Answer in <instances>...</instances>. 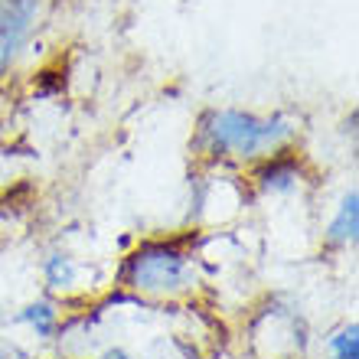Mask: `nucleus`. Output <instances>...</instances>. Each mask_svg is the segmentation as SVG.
Here are the masks:
<instances>
[{
	"instance_id": "1",
	"label": "nucleus",
	"mask_w": 359,
	"mask_h": 359,
	"mask_svg": "<svg viewBox=\"0 0 359 359\" xmlns=\"http://www.w3.org/2000/svg\"><path fill=\"white\" fill-rule=\"evenodd\" d=\"M297 131V121L284 111L255 114L242 108H209L199 114L193 151L209 167H252L294 147Z\"/></svg>"
},
{
	"instance_id": "2",
	"label": "nucleus",
	"mask_w": 359,
	"mask_h": 359,
	"mask_svg": "<svg viewBox=\"0 0 359 359\" xmlns=\"http://www.w3.org/2000/svg\"><path fill=\"white\" fill-rule=\"evenodd\" d=\"M203 284V262L193 238H141L118 265V287L134 301H187Z\"/></svg>"
},
{
	"instance_id": "3",
	"label": "nucleus",
	"mask_w": 359,
	"mask_h": 359,
	"mask_svg": "<svg viewBox=\"0 0 359 359\" xmlns=\"http://www.w3.org/2000/svg\"><path fill=\"white\" fill-rule=\"evenodd\" d=\"M307 180H311L307 163H304V157L294 151V147H287V151H281V154H271V157H265V161H258L248 167V187L265 199L294 196V193L304 189Z\"/></svg>"
},
{
	"instance_id": "4",
	"label": "nucleus",
	"mask_w": 359,
	"mask_h": 359,
	"mask_svg": "<svg viewBox=\"0 0 359 359\" xmlns=\"http://www.w3.org/2000/svg\"><path fill=\"white\" fill-rule=\"evenodd\" d=\"M39 17V0H0V76L27 49Z\"/></svg>"
},
{
	"instance_id": "5",
	"label": "nucleus",
	"mask_w": 359,
	"mask_h": 359,
	"mask_svg": "<svg viewBox=\"0 0 359 359\" xmlns=\"http://www.w3.org/2000/svg\"><path fill=\"white\" fill-rule=\"evenodd\" d=\"M359 238V189L346 187L337 199L330 222L323 229V248L327 252H350Z\"/></svg>"
},
{
	"instance_id": "6",
	"label": "nucleus",
	"mask_w": 359,
	"mask_h": 359,
	"mask_svg": "<svg viewBox=\"0 0 359 359\" xmlns=\"http://www.w3.org/2000/svg\"><path fill=\"white\" fill-rule=\"evenodd\" d=\"M82 274H86V265L62 248L49 252L46 262H43V284H46L49 294H62V297L76 294L79 284H82Z\"/></svg>"
},
{
	"instance_id": "7",
	"label": "nucleus",
	"mask_w": 359,
	"mask_h": 359,
	"mask_svg": "<svg viewBox=\"0 0 359 359\" xmlns=\"http://www.w3.org/2000/svg\"><path fill=\"white\" fill-rule=\"evenodd\" d=\"M20 323L33 330V337L39 340H53L59 337L62 323H66V313L53 297H39V301H29L23 311H20Z\"/></svg>"
},
{
	"instance_id": "8",
	"label": "nucleus",
	"mask_w": 359,
	"mask_h": 359,
	"mask_svg": "<svg viewBox=\"0 0 359 359\" xmlns=\"http://www.w3.org/2000/svg\"><path fill=\"white\" fill-rule=\"evenodd\" d=\"M327 350H330V359H359V323L350 320L340 330H333L327 337Z\"/></svg>"
},
{
	"instance_id": "9",
	"label": "nucleus",
	"mask_w": 359,
	"mask_h": 359,
	"mask_svg": "<svg viewBox=\"0 0 359 359\" xmlns=\"http://www.w3.org/2000/svg\"><path fill=\"white\" fill-rule=\"evenodd\" d=\"M95 359H134L128 350H121V346H111V350H104V353H98Z\"/></svg>"
},
{
	"instance_id": "10",
	"label": "nucleus",
	"mask_w": 359,
	"mask_h": 359,
	"mask_svg": "<svg viewBox=\"0 0 359 359\" xmlns=\"http://www.w3.org/2000/svg\"><path fill=\"white\" fill-rule=\"evenodd\" d=\"M0 327H4V311H0Z\"/></svg>"
}]
</instances>
